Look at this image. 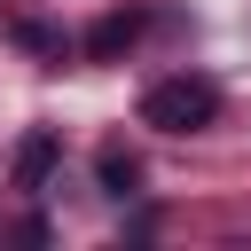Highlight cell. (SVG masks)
I'll use <instances>...</instances> for the list:
<instances>
[{"instance_id":"4","label":"cell","mask_w":251,"mask_h":251,"mask_svg":"<svg viewBox=\"0 0 251 251\" xmlns=\"http://www.w3.org/2000/svg\"><path fill=\"white\" fill-rule=\"evenodd\" d=\"M133 39H141V16H133V8H110V16L86 31V55H94V63H118Z\"/></svg>"},{"instance_id":"1","label":"cell","mask_w":251,"mask_h":251,"mask_svg":"<svg viewBox=\"0 0 251 251\" xmlns=\"http://www.w3.org/2000/svg\"><path fill=\"white\" fill-rule=\"evenodd\" d=\"M212 118H220V86L204 71H173L141 94V126H157V133H204Z\"/></svg>"},{"instance_id":"3","label":"cell","mask_w":251,"mask_h":251,"mask_svg":"<svg viewBox=\"0 0 251 251\" xmlns=\"http://www.w3.org/2000/svg\"><path fill=\"white\" fill-rule=\"evenodd\" d=\"M94 180H102V196H141V157L126 141H102L94 149Z\"/></svg>"},{"instance_id":"2","label":"cell","mask_w":251,"mask_h":251,"mask_svg":"<svg viewBox=\"0 0 251 251\" xmlns=\"http://www.w3.org/2000/svg\"><path fill=\"white\" fill-rule=\"evenodd\" d=\"M55 165H63V133H55V126H24L16 149H8V180H16L24 196H39V188L55 180Z\"/></svg>"},{"instance_id":"5","label":"cell","mask_w":251,"mask_h":251,"mask_svg":"<svg viewBox=\"0 0 251 251\" xmlns=\"http://www.w3.org/2000/svg\"><path fill=\"white\" fill-rule=\"evenodd\" d=\"M16 39H24V47H39V55H63V47H71L55 24H16Z\"/></svg>"}]
</instances>
